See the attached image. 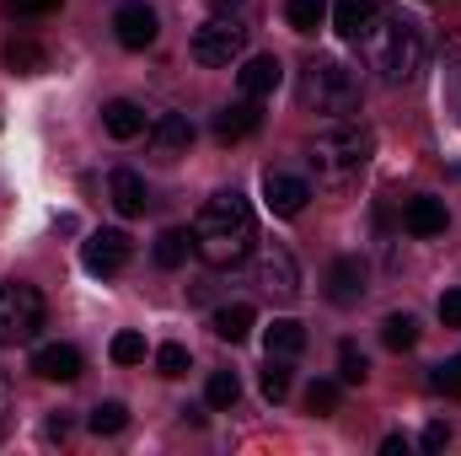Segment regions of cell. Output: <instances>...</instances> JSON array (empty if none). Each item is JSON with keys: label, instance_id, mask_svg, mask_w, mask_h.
I'll return each mask as SVG.
<instances>
[{"label": "cell", "instance_id": "cell-1", "mask_svg": "<svg viewBox=\"0 0 461 456\" xmlns=\"http://www.w3.org/2000/svg\"><path fill=\"white\" fill-rule=\"evenodd\" d=\"M258 242V221H252V205L230 188V194H215L199 221H194V252L210 263V269H236Z\"/></svg>", "mask_w": 461, "mask_h": 456}, {"label": "cell", "instance_id": "cell-2", "mask_svg": "<svg viewBox=\"0 0 461 456\" xmlns=\"http://www.w3.org/2000/svg\"><path fill=\"white\" fill-rule=\"evenodd\" d=\"M370 156H375V134L365 123H333V129H322L306 145V161H312V172H317L322 188L359 183V172L370 167Z\"/></svg>", "mask_w": 461, "mask_h": 456}, {"label": "cell", "instance_id": "cell-3", "mask_svg": "<svg viewBox=\"0 0 461 456\" xmlns=\"http://www.w3.org/2000/svg\"><path fill=\"white\" fill-rule=\"evenodd\" d=\"M359 43H365L370 70H381V81H392V87L413 81L419 65H424V38H419V27L402 22V16H381Z\"/></svg>", "mask_w": 461, "mask_h": 456}, {"label": "cell", "instance_id": "cell-4", "mask_svg": "<svg viewBox=\"0 0 461 456\" xmlns=\"http://www.w3.org/2000/svg\"><path fill=\"white\" fill-rule=\"evenodd\" d=\"M295 97H301L306 114L344 118L359 108V76L348 70L344 59H306L301 81H295Z\"/></svg>", "mask_w": 461, "mask_h": 456}, {"label": "cell", "instance_id": "cell-5", "mask_svg": "<svg viewBox=\"0 0 461 456\" xmlns=\"http://www.w3.org/2000/svg\"><path fill=\"white\" fill-rule=\"evenodd\" d=\"M43 312H49V306H43L38 285H22V279L0 285V349H16V343L38 339Z\"/></svg>", "mask_w": 461, "mask_h": 456}, {"label": "cell", "instance_id": "cell-6", "mask_svg": "<svg viewBox=\"0 0 461 456\" xmlns=\"http://www.w3.org/2000/svg\"><path fill=\"white\" fill-rule=\"evenodd\" d=\"M194 59L199 65H210V70H221L230 59H241V49H247V27L241 22H230V16H210L199 32H194Z\"/></svg>", "mask_w": 461, "mask_h": 456}, {"label": "cell", "instance_id": "cell-7", "mask_svg": "<svg viewBox=\"0 0 461 456\" xmlns=\"http://www.w3.org/2000/svg\"><path fill=\"white\" fill-rule=\"evenodd\" d=\"M258 285H263L274 301H295V296H301V269H295L290 247L268 242V247L258 252Z\"/></svg>", "mask_w": 461, "mask_h": 456}, {"label": "cell", "instance_id": "cell-8", "mask_svg": "<svg viewBox=\"0 0 461 456\" xmlns=\"http://www.w3.org/2000/svg\"><path fill=\"white\" fill-rule=\"evenodd\" d=\"M129 236L123 231H92L86 242H81V263H86V274H123V263H129Z\"/></svg>", "mask_w": 461, "mask_h": 456}, {"label": "cell", "instance_id": "cell-9", "mask_svg": "<svg viewBox=\"0 0 461 456\" xmlns=\"http://www.w3.org/2000/svg\"><path fill=\"white\" fill-rule=\"evenodd\" d=\"M113 32H118L123 49H150L161 27H156V11H150L145 0H123L113 11Z\"/></svg>", "mask_w": 461, "mask_h": 456}, {"label": "cell", "instance_id": "cell-10", "mask_svg": "<svg viewBox=\"0 0 461 456\" xmlns=\"http://www.w3.org/2000/svg\"><path fill=\"white\" fill-rule=\"evenodd\" d=\"M306 199H312V188H306L301 178H290V172H268V178H263V205H268L279 221H295V215L306 210Z\"/></svg>", "mask_w": 461, "mask_h": 456}, {"label": "cell", "instance_id": "cell-11", "mask_svg": "<svg viewBox=\"0 0 461 456\" xmlns=\"http://www.w3.org/2000/svg\"><path fill=\"white\" fill-rule=\"evenodd\" d=\"M32 376H43V381H76L81 376V349L76 343H43V349H32Z\"/></svg>", "mask_w": 461, "mask_h": 456}, {"label": "cell", "instance_id": "cell-12", "mask_svg": "<svg viewBox=\"0 0 461 456\" xmlns=\"http://www.w3.org/2000/svg\"><path fill=\"white\" fill-rule=\"evenodd\" d=\"M365 296V263L348 252V258H333V269H328V301L333 306H354Z\"/></svg>", "mask_w": 461, "mask_h": 456}, {"label": "cell", "instance_id": "cell-13", "mask_svg": "<svg viewBox=\"0 0 461 456\" xmlns=\"http://www.w3.org/2000/svg\"><path fill=\"white\" fill-rule=\"evenodd\" d=\"M194 145V123H188V114H161L156 123H150V150L156 156H183Z\"/></svg>", "mask_w": 461, "mask_h": 456}, {"label": "cell", "instance_id": "cell-14", "mask_svg": "<svg viewBox=\"0 0 461 456\" xmlns=\"http://www.w3.org/2000/svg\"><path fill=\"white\" fill-rule=\"evenodd\" d=\"M279 81H285V65H279L274 54H258V59H247V65L236 70V87H241V97H252V103L268 97Z\"/></svg>", "mask_w": 461, "mask_h": 456}, {"label": "cell", "instance_id": "cell-15", "mask_svg": "<svg viewBox=\"0 0 461 456\" xmlns=\"http://www.w3.org/2000/svg\"><path fill=\"white\" fill-rule=\"evenodd\" d=\"M258 123H263L258 103H252V97H241V103H230V108L215 114V140H221V145H236V140L258 134Z\"/></svg>", "mask_w": 461, "mask_h": 456}, {"label": "cell", "instance_id": "cell-16", "mask_svg": "<svg viewBox=\"0 0 461 456\" xmlns=\"http://www.w3.org/2000/svg\"><path fill=\"white\" fill-rule=\"evenodd\" d=\"M381 22V0H339L333 5V27H339V38H365L370 27Z\"/></svg>", "mask_w": 461, "mask_h": 456}, {"label": "cell", "instance_id": "cell-17", "mask_svg": "<svg viewBox=\"0 0 461 456\" xmlns=\"http://www.w3.org/2000/svg\"><path fill=\"white\" fill-rule=\"evenodd\" d=\"M108 194H113V210H118V215H145V205H150L145 178H140V172H129V167H118L113 178H108Z\"/></svg>", "mask_w": 461, "mask_h": 456}, {"label": "cell", "instance_id": "cell-18", "mask_svg": "<svg viewBox=\"0 0 461 456\" xmlns=\"http://www.w3.org/2000/svg\"><path fill=\"white\" fill-rule=\"evenodd\" d=\"M402 226L413 231V236H440V231H446V205L429 199V194H419V199H408Z\"/></svg>", "mask_w": 461, "mask_h": 456}, {"label": "cell", "instance_id": "cell-19", "mask_svg": "<svg viewBox=\"0 0 461 456\" xmlns=\"http://www.w3.org/2000/svg\"><path fill=\"white\" fill-rule=\"evenodd\" d=\"M103 129H108L113 140H134V134H145V114H140L129 97H113V103L103 108Z\"/></svg>", "mask_w": 461, "mask_h": 456}, {"label": "cell", "instance_id": "cell-20", "mask_svg": "<svg viewBox=\"0 0 461 456\" xmlns=\"http://www.w3.org/2000/svg\"><path fill=\"white\" fill-rule=\"evenodd\" d=\"M252 323H258V317H252V306H247V301H230V306L215 312V323H210V328H215V339L241 343L247 333H252Z\"/></svg>", "mask_w": 461, "mask_h": 456}, {"label": "cell", "instance_id": "cell-21", "mask_svg": "<svg viewBox=\"0 0 461 456\" xmlns=\"http://www.w3.org/2000/svg\"><path fill=\"white\" fill-rule=\"evenodd\" d=\"M263 343H268V354H279V360H295V354L306 349V328H301V323H290V317H279V323L263 333Z\"/></svg>", "mask_w": 461, "mask_h": 456}, {"label": "cell", "instance_id": "cell-22", "mask_svg": "<svg viewBox=\"0 0 461 456\" xmlns=\"http://www.w3.org/2000/svg\"><path fill=\"white\" fill-rule=\"evenodd\" d=\"M5 65H11L16 76H43V70H49V54H43L38 43L16 38V43H5Z\"/></svg>", "mask_w": 461, "mask_h": 456}, {"label": "cell", "instance_id": "cell-23", "mask_svg": "<svg viewBox=\"0 0 461 456\" xmlns=\"http://www.w3.org/2000/svg\"><path fill=\"white\" fill-rule=\"evenodd\" d=\"M188 247H194L188 231H161V236H156V263H161V269H183V263H188Z\"/></svg>", "mask_w": 461, "mask_h": 456}, {"label": "cell", "instance_id": "cell-24", "mask_svg": "<svg viewBox=\"0 0 461 456\" xmlns=\"http://www.w3.org/2000/svg\"><path fill=\"white\" fill-rule=\"evenodd\" d=\"M258 387H263V397H268V403H285V397H290V360L268 354V365H263Z\"/></svg>", "mask_w": 461, "mask_h": 456}, {"label": "cell", "instance_id": "cell-25", "mask_svg": "<svg viewBox=\"0 0 461 456\" xmlns=\"http://www.w3.org/2000/svg\"><path fill=\"white\" fill-rule=\"evenodd\" d=\"M322 16H328V0H285V22L295 32H317Z\"/></svg>", "mask_w": 461, "mask_h": 456}, {"label": "cell", "instance_id": "cell-26", "mask_svg": "<svg viewBox=\"0 0 461 456\" xmlns=\"http://www.w3.org/2000/svg\"><path fill=\"white\" fill-rule=\"evenodd\" d=\"M381 343H386V349H397V354H402V349H413V343H419V323H413L408 312H392V317L381 323Z\"/></svg>", "mask_w": 461, "mask_h": 456}, {"label": "cell", "instance_id": "cell-27", "mask_svg": "<svg viewBox=\"0 0 461 456\" xmlns=\"http://www.w3.org/2000/svg\"><path fill=\"white\" fill-rule=\"evenodd\" d=\"M236 397H241L236 370H215V376H210V387H204V403H210V408H230Z\"/></svg>", "mask_w": 461, "mask_h": 456}, {"label": "cell", "instance_id": "cell-28", "mask_svg": "<svg viewBox=\"0 0 461 456\" xmlns=\"http://www.w3.org/2000/svg\"><path fill=\"white\" fill-rule=\"evenodd\" d=\"M86 424H92V430H97V435H118V430H123V424H129V408H123V403H97V408H92V419H86Z\"/></svg>", "mask_w": 461, "mask_h": 456}, {"label": "cell", "instance_id": "cell-29", "mask_svg": "<svg viewBox=\"0 0 461 456\" xmlns=\"http://www.w3.org/2000/svg\"><path fill=\"white\" fill-rule=\"evenodd\" d=\"M156 370H161L167 381L188 376V349H183V343H161V349H156Z\"/></svg>", "mask_w": 461, "mask_h": 456}, {"label": "cell", "instance_id": "cell-30", "mask_svg": "<svg viewBox=\"0 0 461 456\" xmlns=\"http://www.w3.org/2000/svg\"><path fill=\"white\" fill-rule=\"evenodd\" d=\"M339 376H344L348 387H359V381L370 376V360H365L354 343H344V349H339Z\"/></svg>", "mask_w": 461, "mask_h": 456}, {"label": "cell", "instance_id": "cell-31", "mask_svg": "<svg viewBox=\"0 0 461 456\" xmlns=\"http://www.w3.org/2000/svg\"><path fill=\"white\" fill-rule=\"evenodd\" d=\"M108 354H113L118 365H140V360H145V339H140V333H118V339L108 343Z\"/></svg>", "mask_w": 461, "mask_h": 456}, {"label": "cell", "instance_id": "cell-32", "mask_svg": "<svg viewBox=\"0 0 461 456\" xmlns=\"http://www.w3.org/2000/svg\"><path fill=\"white\" fill-rule=\"evenodd\" d=\"M306 408H312V414H333V408H339V381H312Z\"/></svg>", "mask_w": 461, "mask_h": 456}, {"label": "cell", "instance_id": "cell-33", "mask_svg": "<svg viewBox=\"0 0 461 456\" xmlns=\"http://www.w3.org/2000/svg\"><path fill=\"white\" fill-rule=\"evenodd\" d=\"M435 387H440L446 397H461V354H456V360H446V365L435 370Z\"/></svg>", "mask_w": 461, "mask_h": 456}, {"label": "cell", "instance_id": "cell-34", "mask_svg": "<svg viewBox=\"0 0 461 456\" xmlns=\"http://www.w3.org/2000/svg\"><path fill=\"white\" fill-rule=\"evenodd\" d=\"M16 16H49V11H59V0H5Z\"/></svg>", "mask_w": 461, "mask_h": 456}, {"label": "cell", "instance_id": "cell-35", "mask_svg": "<svg viewBox=\"0 0 461 456\" xmlns=\"http://www.w3.org/2000/svg\"><path fill=\"white\" fill-rule=\"evenodd\" d=\"M440 323L446 328H461V290H446L440 296Z\"/></svg>", "mask_w": 461, "mask_h": 456}, {"label": "cell", "instance_id": "cell-36", "mask_svg": "<svg viewBox=\"0 0 461 456\" xmlns=\"http://www.w3.org/2000/svg\"><path fill=\"white\" fill-rule=\"evenodd\" d=\"M451 446V424H429L424 430V451H446Z\"/></svg>", "mask_w": 461, "mask_h": 456}, {"label": "cell", "instance_id": "cell-37", "mask_svg": "<svg viewBox=\"0 0 461 456\" xmlns=\"http://www.w3.org/2000/svg\"><path fill=\"white\" fill-rule=\"evenodd\" d=\"M11 414H16V397H11V381L0 376V435L11 430Z\"/></svg>", "mask_w": 461, "mask_h": 456}, {"label": "cell", "instance_id": "cell-38", "mask_svg": "<svg viewBox=\"0 0 461 456\" xmlns=\"http://www.w3.org/2000/svg\"><path fill=\"white\" fill-rule=\"evenodd\" d=\"M43 435H49V441H65V435H70V419H65V414H54V419L43 424Z\"/></svg>", "mask_w": 461, "mask_h": 456}, {"label": "cell", "instance_id": "cell-39", "mask_svg": "<svg viewBox=\"0 0 461 456\" xmlns=\"http://www.w3.org/2000/svg\"><path fill=\"white\" fill-rule=\"evenodd\" d=\"M381 451H386V456H402V451H408V441H402V435H386V441H381Z\"/></svg>", "mask_w": 461, "mask_h": 456}, {"label": "cell", "instance_id": "cell-40", "mask_svg": "<svg viewBox=\"0 0 461 456\" xmlns=\"http://www.w3.org/2000/svg\"><path fill=\"white\" fill-rule=\"evenodd\" d=\"M210 5H215V11H221V16H226L230 5H241V0H210Z\"/></svg>", "mask_w": 461, "mask_h": 456}]
</instances>
